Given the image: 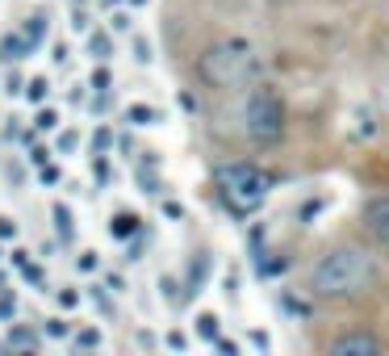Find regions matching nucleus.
Segmentation results:
<instances>
[{"mask_svg":"<svg viewBox=\"0 0 389 356\" xmlns=\"http://www.w3.org/2000/svg\"><path fill=\"white\" fill-rule=\"evenodd\" d=\"M369 252L356 248V243H344V248H331L314 269H310V290L318 298H352L369 285Z\"/></svg>","mask_w":389,"mask_h":356,"instance_id":"1","label":"nucleus"},{"mask_svg":"<svg viewBox=\"0 0 389 356\" xmlns=\"http://www.w3.org/2000/svg\"><path fill=\"white\" fill-rule=\"evenodd\" d=\"M256 71V46L247 38H222L214 46H205V55L197 59V76L210 88H230L243 84Z\"/></svg>","mask_w":389,"mask_h":356,"instance_id":"2","label":"nucleus"},{"mask_svg":"<svg viewBox=\"0 0 389 356\" xmlns=\"http://www.w3.org/2000/svg\"><path fill=\"white\" fill-rule=\"evenodd\" d=\"M218 185H222V197L235 206V210H256L268 193H272V176L260 168V164H247V159H239V164H222L218 168Z\"/></svg>","mask_w":389,"mask_h":356,"instance_id":"3","label":"nucleus"},{"mask_svg":"<svg viewBox=\"0 0 389 356\" xmlns=\"http://www.w3.org/2000/svg\"><path fill=\"white\" fill-rule=\"evenodd\" d=\"M243 130L260 147H272L285 134V105H281V97L272 88H251L247 92V101H243Z\"/></svg>","mask_w":389,"mask_h":356,"instance_id":"4","label":"nucleus"},{"mask_svg":"<svg viewBox=\"0 0 389 356\" xmlns=\"http://www.w3.org/2000/svg\"><path fill=\"white\" fill-rule=\"evenodd\" d=\"M377 353H381V340L365 336V332H348V336L331 340V356H377Z\"/></svg>","mask_w":389,"mask_h":356,"instance_id":"5","label":"nucleus"},{"mask_svg":"<svg viewBox=\"0 0 389 356\" xmlns=\"http://www.w3.org/2000/svg\"><path fill=\"white\" fill-rule=\"evenodd\" d=\"M4 348H13V353H38V348H42V336H38L34 327H8Z\"/></svg>","mask_w":389,"mask_h":356,"instance_id":"6","label":"nucleus"},{"mask_svg":"<svg viewBox=\"0 0 389 356\" xmlns=\"http://www.w3.org/2000/svg\"><path fill=\"white\" fill-rule=\"evenodd\" d=\"M34 46H29V38L17 29V34H4L0 38V63H17V59H25Z\"/></svg>","mask_w":389,"mask_h":356,"instance_id":"7","label":"nucleus"},{"mask_svg":"<svg viewBox=\"0 0 389 356\" xmlns=\"http://www.w3.org/2000/svg\"><path fill=\"white\" fill-rule=\"evenodd\" d=\"M21 34H25V38H29V46L38 50V46L46 42V34H50V21H46L42 13H34V17H25V21H21Z\"/></svg>","mask_w":389,"mask_h":356,"instance_id":"8","label":"nucleus"},{"mask_svg":"<svg viewBox=\"0 0 389 356\" xmlns=\"http://www.w3.org/2000/svg\"><path fill=\"white\" fill-rule=\"evenodd\" d=\"M109 235L113 239H134L138 235V214H113L109 218Z\"/></svg>","mask_w":389,"mask_h":356,"instance_id":"9","label":"nucleus"},{"mask_svg":"<svg viewBox=\"0 0 389 356\" xmlns=\"http://www.w3.org/2000/svg\"><path fill=\"white\" fill-rule=\"evenodd\" d=\"M197 336H201V340H210V344H214V340H218V336H222V319H218V315H214V311H201V315H197Z\"/></svg>","mask_w":389,"mask_h":356,"instance_id":"10","label":"nucleus"},{"mask_svg":"<svg viewBox=\"0 0 389 356\" xmlns=\"http://www.w3.org/2000/svg\"><path fill=\"white\" fill-rule=\"evenodd\" d=\"M256 269H260V277H281V273L289 269V260H285V256H277V252H264V256L256 260Z\"/></svg>","mask_w":389,"mask_h":356,"instance_id":"11","label":"nucleus"},{"mask_svg":"<svg viewBox=\"0 0 389 356\" xmlns=\"http://www.w3.org/2000/svg\"><path fill=\"white\" fill-rule=\"evenodd\" d=\"M369 227H373L377 235H386L389 231V197H381V201L369 206Z\"/></svg>","mask_w":389,"mask_h":356,"instance_id":"12","label":"nucleus"},{"mask_svg":"<svg viewBox=\"0 0 389 356\" xmlns=\"http://www.w3.org/2000/svg\"><path fill=\"white\" fill-rule=\"evenodd\" d=\"M126 122H130V126H151V122H159V109H151V105H130V109H126Z\"/></svg>","mask_w":389,"mask_h":356,"instance_id":"13","label":"nucleus"},{"mask_svg":"<svg viewBox=\"0 0 389 356\" xmlns=\"http://www.w3.org/2000/svg\"><path fill=\"white\" fill-rule=\"evenodd\" d=\"M88 50H92V59L105 63V59L113 55V38H109V34H92V38H88Z\"/></svg>","mask_w":389,"mask_h":356,"instance_id":"14","label":"nucleus"},{"mask_svg":"<svg viewBox=\"0 0 389 356\" xmlns=\"http://www.w3.org/2000/svg\"><path fill=\"white\" fill-rule=\"evenodd\" d=\"M54 126H59V109H50V105H46V109H38V113H34V130H38V134H50Z\"/></svg>","mask_w":389,"mask_h":356,"instance_id":"15","label":"nucleus"},{"mask_svg":"<svg viewBox=\"0 0 389 356\" xmlns=\"http://www.w3.org/2000/svg\"><path fill=\"white\" fill-rule=\"evenodd\" d=\"M71 344H75V348H101V332H96V327H80V332L71 336Z\"/></svg>","mask_w":389,"mask_h":356,"instance_id":"16","label":"nucleus"},{"mask_svg":"<svg viewBox=\"0 0 389 356\" xmlns=\"http://www.w3.org/2000/svg\"><path fill=\"white\" fill-rule=\"evenodd\" d=\"M46 92H50V84H46V80H42V76H38V80H29V84H25V97H29V101H34V105H42V101H46Z\"/></svg>","mask_w":389,"mask_h":356,"instance_id":"17","label":"nucleus"},{"mask_svg":"<svg viewBox=\"0 0 389 356\" xmlns=\"http://www.w3.org/2000/svg\"><path fill=\"white\" fill-rule=\"evenodd\" d=\"M323 210H327V201H323V197H310V201L302 206V214H298V218H302V222H314Z\"/></svg>","mask_w":389,"mask_h":356,"instance_id":"18","label":"nucleus"},{"mask_svg":"<svg viewBox=\"0 0 389 356\" xmlns=\"http://www.w3.org/2000/svg\"><path fill=\"white\" fill-rule=\"evenodd\" d=\"M356 134H365V138H373V134H377V126H373V113H369V109H360V113H356Z\"/></svg>","mask_w":389,"mask_h":356,"instance_id":"19","label":"nucleus"},{"mask_svg":"<svg viewBox=\"0 0 389 356\" xmlns=\"http://www.w3.org/2000/svg\"><path fill=\"white\" fill-rule=\"evenodd\" d=\"M54 222H59V235L71 239V210L67 206H54Z\"/></svg>","mask_w":389,"mask_h":356,"instance_id":"20","label":"nucleus"},{"mask_svg":"<svg viewBox=\"0 0 389 356\" xmlns=\"http://www.w3.org/2000/svg\"><path fill=\"white\" fill-rule=\"evenodd\" d=\"M151 59H155V55H151V42H147V38H134V63H142V67H147Z\"/></svg>","mask_w":389,"mask_h":356,"instance_id":"21","label":"nucleus"},{"mask_svg":"<svg viewBox=\"0 0 389 356\" xmlns=\"http://www.w3.org/2000/svg\"><path fill=\"white\" fill-rule=\"evenodd\" d=\"M163 348L184 353V348H189V336H184V332H168V336H163Z\"/></svg>","mask_w":389,"mask_h":356,"instance_id":"22","label":"nucleus"},{"mask_svg":"<svg viewBox=\"0 0 389 356\" xmlns=\"http://www.w3.org/2000/svg\"><path fill=\"white\" fill-rule=\"evenodd\" d=\"M17 315V298H13V290H0V319H13Z\"/></svg>","mask_w":389,"mask_h":356,"instance_id":"23","label":"nucleus"},{"mask_svg":"<svg viewBox=\"0 0 389 356\" xmlns=\"http://www.w3.org/2000/svg\"><path fill=\"white\" fill-rule=\"evenodd\" d=\"M96 264H101V260H96V252H80V256H75V269H80V273H92Z\"/></svg>","mask_w":389,"mask_h":356,"instance_id":"24","label":"nucleus"},{"mask_svg":"<svg viewBox=\"0 0 389 356\" xmlns=\"http://www.w3.org/2000/svg\"><path fill=\"white\" fill-rule=\"evenodd\" d=\"M109 84H113V80H109V71H105V67H96V71H92V88H96V92H109Z\"/></svg>","mask_w":389,"mask_h":356,"instance_id":"25","label":"nucleus"},{"mask_svg":"<svg viewBox=\"0 0 389 356\" xmlns=\"http://www.w3.org/2000/svg\"><path fill=\"white\" fill-rule=\"evenodd\" d=\"M38 180H42V185H59V168H54V164H42V168H38Z\"/></svg>","mask_w":389,"mask_h":356,"instance_id":"26","label":"nucleus"},{"mask_svg":"<svg viewBox=\"0 0 389 356\" xmlns=\"http://www.w3.org/2000/svg\"><path fill=\"white\" fill-rule=\"evenodd\" d=\"M71 29H75V34H88V13H84V8L71 13Z\"/></svg>","mask_w":389,"mask_h":356,"instance_id":"27","label":"nucleus"},{"mask_svg":"<svg viewBox=\"0 0 389 356\" xmlns=\"http://www.w3.org/2000/svg\"><path fill=\"white\" fill-rule=\"evenodd\" d=\"M109 29L126 34V29H130V17H126V13H113V17H109Z\"/></svg>","mask_w":389,"mask_h":356,"instance_id":"28","label":"nucleus"},{"mask_svg":"<svg viewBox=\"0 0 389 356\" xmlns=\"http://www.w3.org/2000/svg\"><path fill=\"white\" fill-rule=\"evenodd\" d=\"M92 143H96V151H105V147H109V143H113V130H109V126H101V130H96V138H92Z\"/></svg>","mask_w":389,"mask_h":356,"instance_id":"29","label":"nucleus"},{"mask_svg":"<svg viewBox=\"0 0 389 356\" xmlns=\"http://www.w3.org/2000/svg\"><path fill=\"white\" fill-rule=\"evenodd\" d=\"M59 306H67V311L80 306V294H75V290H59Z\"/></svg>","mask_w":389,"mask_h":356,"instance_id":"30","label":"nucleus"},{"mask_svg":"<svg viewBox=\"0 0 389 356\" xmlns=\"http://www.w3.org/2000/svg\"><path fill=\"white\" fill-rule=\"evenodd\" d=\"M46 336L63 340V336H67V323H63V319H50V323H46Z\"/></svg>","mask_w":389,"mask_h":356,"instance_id":"31","label":"nucleus"},{"mask_svg":"<svg viewBox=\"0 0 389 356\" xmlns=\"http://www.w3.org/2000/svg\"><path fill=\"white\" fill-rule=\"evenodd\" d=\"M4 92L13 97V92H25V84H21V76H4Z\"/></svg>","mask_w":389,"mask_h":356,"instance_id":"32","label":"nucleus"},{"mask_svg":"<svg viewBox=\"0 0 389 356\" xmlns=\"http://www.w3.org/2000/svg\"><path fill=\"white\" fill-rule=\"evenodd\" d=\"M0 239H17V222L13 218H0Z\"/></svg>","mask_w":389,"mask_h":356,"instance_id":"33","label":"nucleus"},{"mask_svg":"<svg viewBox=\"0 0 389 356\" xmlns=\"http://www.w3.org/2000/svg\"><path fill=\"white\" fill-rule=\"evenodd\" d=\"M163 214H168V218H184V206H180V201H163Z\"/></svg>","mask_w":389,"mask_h":356,"instance_id":"34","label":"nucleus"},{"mask_svg":"<svg viewBox=\"0 0 389 356\" xmlns=\"http://www.w3.org/2000/svg\"><path fill=\"white\" fill-rule=\"evenodd\" d=\"M214 348H218V353H239V344H235V340H222V336L214 340Z\"/></svg>","mask_w":389,"mask_h":356,"instance_id":"35","label":"nucleus"},{"mask_svg":"<svg viewBox=\"0 0 389 356\" xmlns=\"http://www.w3.org/2000/svg\"><path fill=\"white\" fill-rule=\"evenodd\" d=\"M46 155H50V151H46V147H34V151H29V159H34V164H38V168H42V164H46Z\"/></svg>","mask_w":389,"mask_h":356,"instance_id":"36","label":"nucleus"},{"mask_svg":"<svg viewBox=\"0 0 389 356\" xmlns=\"http://www.w3.org/2000/svg\"><path fill=\"white\" fill-rule=\"evenodd\" d=\"M381 243H386V248H389V231H386V235H381Z\"/></svg>","mask_w":389,"mask_h":356,"instance_id":"37","label":"nucleus"},{"mask_svg":"<svg viewBox=\"0 0 389 356\" xmlns=\"http://www.w3.org/2000/svg\"><path fill=\"white\" fill-rule=\"evenodd\" d=\"M101 4H109V8H113V4H117V0H101Z\"/></svg>","mask_w":389,"mask_h":356,"instance_id":"38","label":"nucleus"},{"mask_svg":"<svg viewBox=\"0 0 389 356\" xmlns=\"http://www.w3.org/2000/svg\"><path fill=\"white\" fill-rule=\"evenodd\" d=\"M130 4H147V0H130Z\"/></svg>","mask_w":389,"mask_h":356,"instance_id":"39","label":"nucleus"}]
</instances>
